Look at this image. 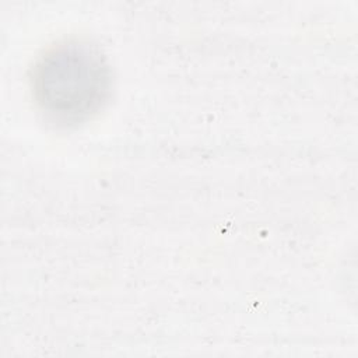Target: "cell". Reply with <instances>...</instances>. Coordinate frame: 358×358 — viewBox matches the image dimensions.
<instances>
[{
	"mask_svg": "<svg viewBox=\"0 0 358 358\" xmlns=\"http://www.w3.org/2000/svg\"><path fill=\"white\" fill-rule=\"evenodd\" d=\"M35 102L45 117L71 126L95 115L108 101L110 67L101 49L85 39H64L38 57L31 77Z\"/></svg>",
	"mask_w": 358,
	"mask_h": 358,
	"instance_id": "6da1fadb",
	"label": "cell"
}]
</instances>
